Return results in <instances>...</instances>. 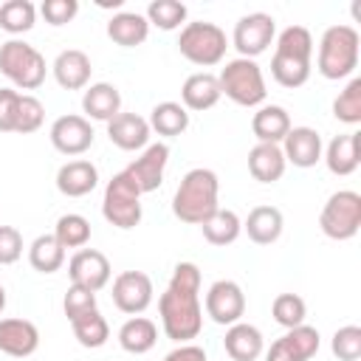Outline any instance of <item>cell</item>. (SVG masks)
Wrapping results in <instances>:
<instances>
[{
  "label": "cell",
  "mask_w": 361,
  "mask_h": 361,
  "mask_svg": "<svg viewBox=\"0 0 361 361\" xmlns=\"http://www.w3.org/2000/svg\"><path fill=\"white\" fill-rule=\"evenodd\" d=\"M313 65V37L305 25H288L276 37L271 56V76L282 87H302L310 79Z\"/></svg>",
  "instance_id": "3"
},
{
  "label": "cell",
  "mask_w": 361,
  "mask_h": 361,
  "mask_svg": "<svg viewBox=\"0 0 361 361\" xmlns=\"http://www.w3.org/2000/svg\"><path fill=\"white\" fill-rule=\"evenodd\" d=\"M186 6L178 3V0H152L147 6V23L149 25H158L161 31H175L186 23Z\"/></svg>",
  "instance_id": "37"
},
{
  "label": "cell",
  "mask_w": 361,
  "mask_h": 361,
  "mask_svg": "<svg viewBox=\"0 0 361 361\" xmlns=\"http://www.w3.org/2000/svg\"><path fill=\"white\" fill-rule=\"evenodd\" d=\"M358 144H361V135H358V133L336 135V138L324 147V152H322L327 169H330L333 175H341V178H344V175H353V172L358 169V164H361Z\"/></svg>",
  "instance_id": "25"
},
{
  "label": "cell",
  "mask_w": 361,
  "mask_h": 361,
  "mask_svg": "<svg viewBox=\"0 0 361 361\" xmlns=\"http://www.w3.org/2000/svg\"><path fill=\"white\" fill-rule=\"evenodd\" d=\"M82 110L87 113V118H96V121H110L121 113V93L116 85L110 82H96V85H87L85 93H82Z\"/></svg>",
  "instance_id": "26"
},
{
  "label": "cell",
  "mask_w": 361,
  "mask_h": 361,
  "mask_svg": "<svg viewBox=\"0 0 361 361\" xmlns=\"http://www.w3.org/2000/svg\"><path fill=\"white\" fill-rule=\"evenodd\" d=\"M28 262L39 274H56L65 265V248L56 243L54 234H39L28 245Z\"/></svg>",
  "instance_id": "33"
},
{
  "label": "cell",
  "mask_w": 361,
  "mask_h": 361,
  "mask_svg": "<svg viewBox=\"0 0 361 361\" xmlns=\"http://www.w3.org/2000/svg\"><path fill=\"white\" fill-rule=\"evenodd\" d=\"M37 23V6L31 0H6L0 3V28L8 34H25Z\"/></svg>",
  "instance_id": "35"
},
{
  "label": "cell",
  "mask_w": 361,
  "mask_h": 361,
  "mask_svg": "<svg viewBox=\"0 0 361 361\" xmlns=\"http://www.w3.org/2000/svg\"><path fill=\"white\" fill-rule=\"evenodd\" d=\"M220 96H223L220 93V82L209 71H197V73L186 76V82L180 87V104L186 110H195V113L214 107L220 102Z\"/></svg>",
  "instance_id": "22"
},
{
  "label": "cell",
  "mask_w": 361,
  "mask_h": 361,
  "mask_svg": "<svg viewBox=\"0 0 361 361\" xmlns=\"http://www.w3.org/2000/svg\"><path fill=\"white\" fill-rule=\"evenodd\" d=\"M200 231L212 245H231L243 234V220L231 209H217L209 220L200 223Z\"/></svg>",
  "instance_id": "32"
},
{
  "label": "cell",
  "mask_w": 361,
  "mask_h": 361,
  "mask_svg": "<svg viewBox=\"0 0 361 361\" xmlns=\"http://www.w3.org/2000/svg\"><path fill=\"white\" fill-rule=\"evenodd\" d=\"M164 361H206V350L197 344H178L172 353L164 355Z\"/></svg>",
  "instance_id": "46"
},
{
  "label": "cell",
  "mask_w": 361,
  "mask_h": 361,
  "mask_svg": "<svg viewBox=\"0 0 361 361\" xmlns=\"http://www.w3.org/2000/svg\"><path fill=\"white\" fill-rule=\"evenodd\" d=\"M361 37L353 25H330L324 28L322 39H319V56H316V68L324 79L338 82L353 76V71L358 68V45Z\"/></svg>",
  "instance_id": "4"
},
{
  "label": "cell",
  "mask_w": 361,
  "mask_h": 361,
  "mask_svg": "<svg viewBox=\"0 0 361 361\" xmlns=\"http://www.w3.org/2000/svg\"><path fill=\"white\" fill-rule=\"evenodd\" d=\"M147 34H149V23H147V17L138 14V11H118V14H113L110 23H107V37H110L116 45H121V48H135V45H141V42L147 39Z\"/></svg>",
  "instance_id": "30"
},
{
  "label": "cell",
  "mask_w": 361,
  "mask_h": 361,
  "mask_svg": "<svg viewBox=\"0 0 361 361\" xmlns=\"http://www.w3.org/2000/svg\"><path fill=\"white\" fill-rule=\"evenodd\" d=\"M149 121L138 113H118L116 118L107 121V138L124 152L144 149L149 144Z\"/></svg>",
  "instance_id": "18"
},
{
  "label": "cell",
  "mask_w": 361,
  "mask_h": 361,
  "mask_svg": "<svg viewBox=\"0 0 361 361\" xmlns=\"http://www.w3.org/2000/svg\"><path fill=\"white\" fill-rule=\"evenodd\" d=\"M217 82H220V93L240 107H259L268 96L262 68L254 59H243V56L228 59L226 68L217 73Z\"/></svg>",
  "instance_id": "5"
},
{
  "label": "cell",
  "mask_w": 361,
  "mask_h": 361,
  "mask_svg": "<svg viewBox=\"0 0 361 361\" xmlns=\"http://www.w3.org/2000/svg\"><path fill=\"white\" fill-rule=\"evenodd\" d=\"M322 135L313 127H290L285 141H282V155L288 164L299 166V169H310L322 161Z\"/></svg>",
  "instance_id": "17"
},
{
  "label": "cell",
  "mask_w": 361,
  "mask_h": 361,
  "mask_svg": "<svg viewBox=\"0 0 361 361\" xmlns=\"http://www.w3.org/2000/svg\"><path fill=\"white\" fill-rule=\"evenodd\" d=\"M333 116L350 127L361 124V79L358 76H353L347 87L333 99Z\"/></svg>",
  "instance_id": "38"
},
{
  "label": "cell",
  "mask_w": 361,
  "mask_h": 361,
  "mask_svg": "<svg viewBox=\"0 0 361 361\" xmlns=\"http://www.w3.org/2000/svg\"><path fill=\"white\" fill-rule=\"evenodd\" d=\"M42 121H45V104L37 96L23 93L20 96V110H17V127H14V133H20V135L37 133L42 127Z\"/></svg>",
  "instance_id": "40"
},
{
  "label": "cell",
  "mask_w": 361,
  "mask_h": 361,
  "mask_svg": "<svg viewBox=\"0 0 361 361\" xmlns=\"http://www.w3.org/2000/svg\"><path fill=\"white\" fill-rule=\"evenodd\" d=\"M290 127V116L279 104H262L251 118V133L257 135V144H282Z\"/></svg>",
  "instance_id": "27"
},
{
  "label": "cell",
  "mask_w": 361,
  "mask_h": 361,
  "mask_svg": "<svg viewBox=\"0 0 361 361\" xmlns=\"http://www.w3.org/2000/svg\"><path fill=\"white\" fill-rule=\"evenodd\" d=\"M245 313V293L234 279H217L206 290V316L223 327L237 324Z\"/></svg>",
  "instance_id": "12"
},
{
  "label": "cell",
  "mask_w": 361,
  "mask_h": 361,
  "mask_svg": "<svg viewBox=\"0 0 361 361\" xmlns=\"http://www.w3.org/2000/svg\"><path fill=\"white\" fill-rule=\"evenodd\" d=\"M271 316L276 324H282L285 330L290 327H299L305 324V316H307V305L299 293H279L271 305Z\"/></svg>",
  "instance_id": "39"
},
{
  "label": "cell",
  "mask_w": 361,
  "mask_h": 361,
  "mask_svg": "<svg viewBox=\"0 0 361 361\" xmlns=\"http://www.w3.org/2000/svg\"><path fill=\"white\" fill-rule=\"evenodd\" d=\"M282 228H285V217H282V212L276 206H254L248 212V217L243 220V231L257 245L276 243L282 237Z\"/></svg>",
  "instance_id": "23"
},
{
  "label": "cell",
  "mask_w": 361,
  "mask_h": 361,
  "mask_svg": "<svg viewBox=\"0 0 361 361\" xmlns=\"http://www.w3.org/2000/svg\"><path fill=\"white\" fill-rule=\"evenodd\" d=\"M161 327L166 338L178 344H189L203 330V307H200V268L195 262H178L166 290L158 299Z\"/></svg>",
  "instance_id": "1"
},
{
  "label": "cell",
  "mask_w": 361,
  "mask_h": 361,
  "mask_svg": "<svg viewBox=\"0 0 361 361\" xmlns=\"http://www.w3.org/2000/svg\"><path fill=\"white\" fill-rule=\"evenodd\" d=\"M330 350L338 361H355L361 355V327L358 324H344L333 333Z\"/></svg>",
  "instance_id": "41"
},
{
  "label": "cell",
  "mask_w": 361,
  "mask_h": 361,
  "mask_svg": "<svg viewBox=\"0 0 361 361\" xmlns=\"http://www.w3.org/2000/svg\"><path fill=\"white\" fill-rule=\"evenodd\" d=\"M71 327H73L76 341H79L82 347H87V350H99V347H104L107 338H110L107 319L99 313V307L90 310V313H85V316H76V319L71 322Z\"/></svg>",
  "instance_id": "34"
},
{
  "label": "cell",
  "mask_w": 361,
  "mask_h": 361,
  "mask_svg": "<svg viewBox=\"0 0 361 361\" xmlns=\"http://www.w3.org/2000/svg\"><path fill=\"white\" fill-rule=\"evenodd\" d=\"M217 195H220V180L212 169L206 166H195L189 169L178 189H175V197H172V214L180 220V223H189V226H200L203 220H209L220 203H217Z\"/></svg>",
  "instance_id": "2"
},
{
  "label": "cell",
  "mask_w": 361,
  "mask_h": 361,
  "mask_svg": "<svg viewBox=\"0 0 361 361\" xmlns=\"http://www.w3.org/2000/svg\"><path fill=\"white\" fill-rule=\"evenodd\" d=\"M45 56L25 39H8L0 45V73L17 90H37L45 82Z\"/></svg>",
  "instance_id": "6"
},
{
  "label": "cell",
  "mask_w": 361,
  "mask_h": 361,
  "mask_svg": "<svg viewBox=\"0 0 361 361\" xmlns=\"http://www.w3.org/2000/svg\"><path fill=\"white\" fill-rule=\"evenodd\" d=\"M285 166L288 161L279 144H257L248 152V172L259 183H276L285 175Z\"/></svg>",
  "instance_id": "28"
},
{
  "label": "cell",
  "mask_w": 361,
  "mask_h": 361,
  "mask_svg": "<svg viewBox=\"0 0 361 361\" xmlns=\"http://www.w3.org/2000/svg\"><path fill=\"white\" fill-rule=\"evenodd\" d=\"M102 214L110 226L116 228H135L141 223V189L135 180L121 169L116 172L107 186H104V200H102Z\"/></svg>",
  "instance_id": "8"
},
{
  "label": "cell",
  "mask_w": 361,
  "mask_h": 361,
  "mask_svg": "<svg viewBox=\"0 0 361 361\" xmlns=\"http://www.w3.org/2000/svg\"><path fill=\"white\" fill-rule=\"evenodd\" d=\"M96 186H99V169H96V164H90L85 158L68 161L56 172V189L65 197H85Z\"/></svg>",
  "instance_id": "21"
},
{
  "label": "cell",
  "mask_w": 361,
  "mask_h": 361,
  "mask_svg": "<svg viewBox=\"0 0 361 361\" xmlns=\"http://www.w3.org/2000/svg\"><path fill=\"white\" fill-rule=\"evenodd\" d=\"M226 48H228L226 31H223L217 23L197 20V23H186V25L180 28L178 51H180V56L189 59L192 65H200V68L220 65L223 56H226Z\"/></svg>",
  "instance_id": "7"
},
{
  "label": "cell",
  "mask_w": 361,
  "mask_h": 361,
  "mask_svg": "<svg viewBox=\"0 0 361 361\" xmlns=\"http://www.w3.org/2000/svg\"><path fill=\"white\" fill-rule=\"evenodd\" d=\"M155 341H158V327H155V322L147 319V316H133V319H127V322L118 327V344H121V350L130 353V355H144V353H149V350L155 347Z\"/></svg>",
  "instance_id": "29"
},
{
  "label": "cell",
  "mask_w": 361,
  "mask_h": 361,
  "mask_svg": "<svg viewBox=\"0 0 361 361\" xmlns=\"http://www.w3.org/2000/svg\"><path fill=\"white\" fill-rule=\"evenodd\" d=\"M3 310H6V288L0 285V313H3Z\"/></svg>",
  "instance_id": "47"
},
{
  "label": "cell",
  "mask_w": 361,
  "mask_h": 361,
  "mask_svg": "<svg viewBox=\"0 0 361 361\" xmlns=\"http://www.w3.org/2000/svg\"><path fill=\"white\" fill-rule=\"evenodd\" d=\"M152 279L144 271H121L113 279V305L127 313V316H138L152 305Z\"/></svg>",
  "instance_id": "11"
},
{
  "label": "cell",
  "mask_w": 361,
  "mask_h": 361,
  "mask_svg": "<svg viewBox=\"0 0 361 361\" xmlns=\"http://www.w3.org/2000/svg\"><path fill=\"white\" fill-rule=\"evenodd\" d=\"M62 310H65L68 322H73L76 316H85V313L96 310V293L82 288V285H71L65 299H62Z\"/></svg>",
  "instance_id": "42"
},
{
  "label": "cell",
  "mask_w": 361,
  "mask_h": 361,
  "mask_svg": "<svg viewBox=\"0 0 361 361\" xmlns=\"http://www.w3.org/2000/svg\"><path fill=\"white\" fill-rule=\"evenodd\" d=\"M51 144L56 152L62 155H82L93 147V127L85 116H76V113H68V116H59L54 124H51V133H48Z\"/></svg>",
  "instance_id": "13"
},
{
  "label": "cell",
  "mask_w": 361,
  "mask_h": 361,
  "mask_svg": "<svg viewBox=\"0 0 361 361\" xmlns=\"http://www.w3.org/2000/svg\"><path fill=\"white\" fill-rule=\"evenodd\" d=\"M166 161H169V147H166L164 141L147 144L144 152H141L124 172L135 180V186L141 189V195H147V192H155V189L164 183Z\"/></svg>",
  "instance_id": "16"
},
{
  "label": "cell",
  "mask_w": 361,
  "mask_h": 361,
  "mask_svg": "<svg viewBox=\"0 0 361 361\" xmlns=\"http://www.w3.org/2000/svg\"><path fill=\"white\" fill-rule=\"evenodd\" d=\"M319 344H322L319 330L310 324H299L271 344L265 361H310L319 353Z\"/></svg>",
  "instance_id": "14"
},
{
  "label": "cell",
  "mask_w": 361,
  "mask_h": 361,
  "mask_svg": "<svg viewBox=\"0 0 361 361\" xmlns=\"http://www.w3.org/2000/svg\"><path fill=\"white\" fill-rule=\"evenodd\" d=\"M319 228L330 240H353L361 228V195L353 189H338L327 197L319 214Z\"/></svg>",
  "instance_id": "9"
},
{
  "label": "cell",
  "mask_w": 361,
  "mask_h": 361,
  "mask_svg": "<svg viewBox=\"0 0 361 361\" xmlns=\"http://www.w3.org/2000/svg\"><path fill=\"white\" fill-rule=\"evenodd\" d=\"M20 90L0 87V133H14L17 127V110H20Z\"/></svg>",
  "instance_id": "44"
},
{
  "label": "cell",
  "mask_w": 361,
  "mask_h": 361,
  "mask_svg": "<svg viewBox=\"0 0 361 361\" xmlns=\"http://www.w3.org/2000/svg\"><path fill=\"white\" fill-rule=\"evenodd\" d=\"M274 39H276V20L265 11L243 14L231 34V45L240 51L243 59H254V56L265 54Z\"/></svg>",
  "instance_id": "10"
},
{
  "label": "cell",
  "mask_w": 361,
  "mask_h": 361,
  "mask_svg": "<svg viewBox=\"0 0 361 361\" xmlns=\"http://www.w3.org/2000/svg\"><path fill=\"white\" fill-rule=\"evenodd\" d=\"M51 71H54V79H56L59 87H65V90H82L90 82L93 65H90V56L85 51L68 48V51H59V56L54 59Z\"/></svg>",
  "instance_id": "20"
},
{
  "label": "cell",
  "mask_w": 361,
  "mask_h": 361,
  "mask_svg": "<svg viewBox=\"0 0 361 361\" xmlns=\"http://www.w3.org/2000/svg\"><path fill=\"white\" fill-rule=\"evenodd\" d=\"M39 14L51 25H65L79 14V0H45L39 6Z\"/></svg>",
  "instance_id": "43"
},
{
  "label": "cell",
  "mask_w": 361,
  "mask_h": 361,
  "mask_svg": "<svg viewBox=\"0 0 361 361\" xmlns=\"http://www.w3.org/2000/svg\"><path fill=\"white\" fill-rule=\"evenodd\" d=\"M23 257V234L14 226H0V265H14Z\"/></svg>",
  "instance_id": "45"
},
{
  "label": "cell",
  "mask_w": 361,
  "mask_h": 361,
  "mask_svg": "<svg viewBox=\"0 0 361 361\" xmlns=\"http://www.w3.org/2000/svg\"><path fill=\"white\" fill-rule=\"evenodd\" d=\"M39 330L28 319H0V353L11 358H25L37 353Z\"/></svg>",
  "instance_id": "19"
},
{
  "label": "cell",
  "mask_w": 361,
  "mask_h": 361,
  "mask_svg": "<svg viewBox=\"0 0 361 361\" xmlns=\"http://www.w3.org/2000/svg\"><path fill=\"white\" fill-rule=\"evenodd\" d=\"M147 121H149V130H155L158 135L175 138V135H183L189 127V110L180 102H161L149 110Z\"/></svg>",
  "instance_id": "31"
},
{
  "label": "cell",
  "mask_w": 361,
  "mask_h": 361,
  "mask_svg": "<svg viewBox=\"0 0 361 361\" xmlns=\"http://www.w3.org/2000/svg\"><path fill=\"white\" fill-rule=\"evenodd\" d=\"M223 347L234 361H257L265 350V338H262L259 327H254L248 322H237V324H228Z\"/></svg>",
  "instance_id": "24"
},
{
  "label": "cell",
  "mask_w": 361,
  "mask_h": 361,
  "mask_svg": "<svg viewBox=\"0 0 361 361\" xmlns=\"http://www.w3.org/2000/svg\"><path fill=\"white\" fill-rule=\"evenodd\" d=\"M54 237L62 248H85L87 240H90V223H87V217H82L76 212H68L56 220Z\"/></svg>",
  "instance_id": "36"
},
{
  "label": "cell",
  "mask_w": 361,
  "mask_h": 361,
  "mask_svg": "<svg viewBox=\"0 0 361 361\" xmlns=\"http://www.w3.org/2000/svg\"><path fill=\"white\" fill-rule=\"evenodd\" d=\"M110 259L96 251V248H79L71 262H68V276H71V285H82L87 290H102L107 282H110Z\"/></svg>",
  "instance_id": "15"
}]
</instances>
